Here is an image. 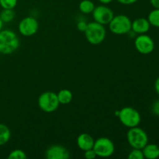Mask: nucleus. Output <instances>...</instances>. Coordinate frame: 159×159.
<instances>
[{
  "label": "nucleus",
  "instance_id": "1",
  "mask_svg": "<svg viewBox=\"0 0 159 159\" xmlns=\"http://www.w3.org/2000/svg\"><path fill=\"white\" fill-rule=\"evenodd\" d=\"M20 47V39L11 30H0V54H11Z\"/></svg>",
  "mask_w": 159,
  "mask_h": 159
},
{
  "label": "nucleus",
  "instance_id": "2",
  "mask_svg": "<svg viewBox=\"0 0 159 159\" xmlns=\"http://www.w3.org/2000/svg\"><path fill=\"white\" fill-rule=\"evenodd\" d=\"M84 33L87 41L93 45H98L102 43L107 35V31L104 25L100 24L96 21L89 23Z\"/></svg>",
  "mask_w": 159,
  "mask_h": 159
},
{
  "label": "nucleus",
  "instance_id": "3",
  "mask_svg": "<svg viewBox=\"0 0 159 159\" xmlns=\"http://www.w3.org/2000/svg\"><path fill=\"white\" fill-rule=\"evenodd\" d=\"M132 21L127 16L120 14L113 16L109 23L110 30L116 35H123L131 31Z\"/></svg>",
  "mask_w": 159,
  "mask_h": 159
},
{
  "label": "nucleus",
  "instance_id": "4",
  "mask_svg": "<svg viewBox=\"0 0 159 159\" xmlns=\"http://www.w3.org/2000/svg\"><path fill=\"white\" fill-rule=\"evenodd\" d=\"M118 118L121 124L128 128L138 127L141 120V116L136 109L126 107L119 110Z\"/></svg>",
  "mask_w": 159,
  "mask_h": 159
},
{
  "label": "nucleus",
  "instance_id": "5",
  "mask_svg": "<svg viewBox=\"0 0 159 159\" xmlns=\"http://www.w3.org/2000/svg\"><path fill=\"white\" fill-rule=\"evenodd\" d=\"M127 139L133 148L142 149L148 143L147 133L143 129L138 127V126L129 129L127 134Z\"/></svg>",
  "mask_w": 159,
  "mask_h": 159
},
{
  "label": "nucleus",
  "instance_id": "6",
  "mask_svg": "<svg viewBox=\"0 0 159 159\" xmlns=\"http://www.w3.org/2000/svg\"><path fill=\"white\" fill-rule=\"evenodd\" d=\"M59 105L57 96L54 92H44L38 98L39 108L45 113H53L58 108Z\"/></svg>",
  "mask_w": 159,
  "mask_h": 159
},
{
  "label": "nucleus",
  "instance_id": "7",
  "mask_svg": "<svg viewBox=\"0 0 159 159\" xmlns=\"http://www.w3.org/2000/svg\"><path fill=\"white\" fill-rule=\"evenodd\" d=\"M93 149L95 151L97 157L108 158L114 153L115 145L110 138L102 137L95 141Z\"/></svg>",
  "mask_w": 159,
  "mask_h": 159
},
{
  "label": "nucleus",
  "instance_id": "8",
  "mask_svg": "<svg viewBox=\"0 0 159 159\" xmlns=\"http://www.w3.org/2000/svg\"><path fill=\"white\" fill-rule=\"evenodd\" d=\"M38 21L34 17L26 16L19 23L18 30L21 35L24 37H31L38 31Z\"/></svg>",
  "mask_w": 159,
  "mask_h": 159
},
{
  "label": "nucleus",
  "instance_id": "9",
  "mask_svg": "<svg viewBox=\"0 0 159 159\" xmlns=\"http://www.w3.org/2000/svg\"><path fill=\"white\" fill-rule=\"evenodd\" d=\"M134 46L139 53L142 54H148L155 49V42L150 36L145 34H139L135 39Z\"/></svg>",
  "mask_w": 159,
  "mask_h": 159
},
{
  "label": "nucleus",
  "instance_id": "10",
  "mask_svg": "<svg viewBox=\"0 0 159 159\" xmlns=\"http://www.w3.org/2000/svg\"><path fill=\"white\" fill-rule=\"evenodd\" d=\"M92 14H93L94 21L97 22L102 25L109 24L114 16L113 10L110 8L104 6V5H101V6L95 7Z\"/></svg>",
  "mask_w": 159,
  "mask_h": 159
},
{
  "label": "nucleus",
  "instance_id": "11",
  "mask_svg": "<svg viewBox=\"0 0 159 159\" xmlns=\"http://www.w3.org/2000/svg\"><path fill=\"white\" fill-rule=\"evenodd\" d=\"M45 156L48 159H68L70 153L64 146L54 144L47 149Z\"/></svg>",
  "mask_w": 159,
  "mask_h": 159
},
{
  "label": "nucleus",
  "instance_id": "12",
  "mask_svg": "<svg viewBox=\"0 0 159 159\" xmlns=\"http://www.w3.org/2000/svg\"><path fill=\"white\" fill-rule=\"evenodd\" d=\"M151 24L148 19L138 18L132 22L131 30L136 34H143L148 32Z\"/></svg>",
  "mask_w": 159,
  "mask_h": 159
},
{
  "label": "nucleus",
  "instance_id": "13",
  "mask_svg": "<svg viewBox=\"0 0 159 159\" xmlns=\"http://www.w3.org/2000/svg\"><path fill=\"white\" fill-rule=\"evenodd\" d=\"M95 140L90 134L86 133H82L77 138V145L79 149L85 152V151L89 150L93 148Z\"/></svg>",
  "mask_w": 159,
  "mask_h": 159
},
{
  "label": "nucleus",
  "instance_id": "14",
  "mask_svg": "<svg viewBox=\"0 0 159 159\" xmlns=\"http://www.w3.org/2000/svg\"><path fill=\"white\" fill-rule=\"evenodd\" d=\"M144 157L148 159L159 158V147L155 144H147L142 148Z\"/></svg>",
  "mask_w": 159,
  "mask_h": 159
},
{
  "label": "nucleus",
  "instance_id": "15",
  "mask_svg": "<svg viewBox=\"0 0 159 159\" xmlns=\"http://www.w3.org/2000/svg\"><path fill=\"white\" fill-rule=\"evenodd\" d=\"M57 96L60 104H63V105L70 103L73 99L72 93L69 89H66L60 90Z\"/></svg>",
  "mask_w": 159,
  "mask_h": 159
},
{
  "label": "nucleus",
  "instance_id": "16",
  "mask_svg": "<svg viewBox=\"0 0 159 159\" xmlns=\"http://www.w3.org/2000/svg\"><path fill=\"white\" fill-rule=\"evenodd\" d=\"M11 138V132L9 127L3 124H0V146L6 144Z\"/></svg>",
  "mask_w": 159,
  "mask_h": 159
},
{
  "label": "nucleus",
  "instance_id": "17",
  "mask_svg": "<svg viewBox=\"0 0 159 159\" xmlns=\"http://www.w3.org/2000/svg\"><path fill=\"white\" fill-rule=\"evenodd\" d=\"M79 10L84 14H90L95 9V4L91 0H82L79 3Z\"/></svg>",
  "mask_w": 159,
  "mask_h": 159
},
{
  "label": "nucleus",
  "instance_id": "18",
  "mask_svg": "<svg viewBox=\"0 0 159 159\" xmlns=\"http://www.w3.org/2000/svg\"><path fill=\"white\" fill-rule=\"evenodd\" d=\"M15 18V12L13 9H3V10L0 12V19L3 23H10Z\"/></svg>",
  "mask_w": 159,
  "mask_h": 159
},
{
  "label": "nucleus",
  "instance_id": "19",
  "mask_svg": "<svg viewBox=\"0 0 159 159\" xmlns=\"http://www.w3.org/2000/svg\"><path fill=\"white\" fill-rule=\"evenodd\" d=\"M148 20L152 26L159 27V9L151 11L148 16Z\"/></svg>",
  "mask_w": 159,
  "mask_h": 159
},
{
  "label": "nucleus",
  "instance_id": "20",
  "mask_svg": "<svg viewBox=\"0 0 159 159\" xmlns=\"http://www.w3.org/2000/svg\"><path fill=\"white\" fill-rule=\"evenodd\" d=\"M26 158H27L26 154L20 149H16V150L12 151L8 155L9 159H26Z\"/></svg>",
  "mask_w": 159,
  "mask_h": 159
},
{
  "label": "nucleus",
  "instance_id": "21",
  "mask_svg": "<svg viewBox=\"0 0 159 159\" xmlns=\"http://www.w3.org/2000/svg\"><path fill=\"white\" fill-rule=\"evenodd\" d=\"M16 5L17 0H0V6L2 9H13Z\"/></svg>",
  "mask_w": 159,
  "mask_h": 159
},
{
  "label": "nucleus",
  "instance_id": "22",
  "mask_svg": "<svg viewBox=\"0 0 159 159\" xmlns=\"http://www.w3.org/2000/svg\"><path fill=\"white\" fill-rule=\"evenodd\" d=\"M129 159H144V154H143L142 149L133 148V150L129 153Z\"/></svg>",
  "mask_w": 159,
  "mask_h": 159
},
{
  "label": "nucleus",
  "instance_id": "23",
  "mask_svg": "<svg viewBox=\"0 0 159 159\" xmlns=\"http://www.w3.org/2000/svg\"><path fill=\"white\" fill-rule=\"evenodd\" d=\"M84 157L87 159H94L97 157V155H96L95 151L92 148V149H89V150L85 151Z\"/></svg>",
  "mask_w": 159,
  "mask_h": 159
},
{
  "label": "nucleus",
  "instance_id": "24",
  "mask_svg": "<svg viewBox=\"0 0 159 159\" xmlns=\"http://www.w3.org/2000/svg\"><path fill=\"white\" fill-rule=\"evenodd\" d=\"M87 25H88V23L85 20H79L77 23V29L81 32H85V30H86Z\"/></svg>",
  "mask_w": 159,
  "mask_h": 159
},
{
  "label": "nucleus",
  "instance_id": "25",
  "mask_svg": "<svg viewBox=\"0 0 159 159\" xmlns=\"http://www.w3.org/2000/svg\"><path fill=\"white\" fill-rule=\"evenodd\" d=\"M152 112L154 114L159 116V99L158 100L155 101L152 106Z\"/></svg>",
  "mask_w": 159,
  "mask_h": 159
},
{
  "label": "nucleus",
  "instance_id": "26",
  "mask_svg": "<svg viewBox=\"0 0 159 159\" xmlns=\"http://www.w3.org/2000/svg\"><path fill=\"white\" fill-rule=\"evenodd\" d=\"M116 1L123 5H131L136 2L138 0H116Z\"/></svg>",
  "mask_w": 159,
  "mask_h": 159
},
{
  "label": "nucleus",
  "instance_id": "27",
  "mask_svg": "<svg viewBox=\"0 0 159 159\" xmlns=\"http://www.w3.org/2000/svg\"><path fill=\"white\" fill-rule=\"evenodd\" d=\"M150 2L155 9H159V0H150Z\"/></svg>",
  "mask_w": 159,
  "mask_h": 159
},
{
  "label": "nucleus",
  "instance_id": "28",
  "mask_svg": "<svg viewBox=\"0 0 159 159\" xmlns=\"http://www.w3.org/2000/svg\"><path fill=\"white\" fill-rule=\"evenodd\" d=\"M155 91H156L157 94H158L159 96V76L158 78H157L156 80H155Z\"/></svg>",
  "mask_w": 159,
  "mask_h": 159
},
{
  "label": "nucleus",
  "instance_id": "29",
  "mask_svg": "<svg viewBox=\"0 0 159 159\" xmlns=\"http://www.w3.org/2000/svg\"><path fill=\"white\" fill-rule=\"evenodd\" d=\"M113 0H99V2H101L102 4H109V3L112 2Z\"/></svg>",
  "mask_w": 159,
  "mask_h": 159
},
{
  "label": "nucleus",
  "instance_id": "30",
  "mask_svg": "<svg viewBox=\"0 0 159 159\" xmlns=\"http://www.w3.org/2000/svg\"><path fill=\"white\" fill-rule=\"evenodd\" d=\"M3 22L2 21V20L1 19H0V30H2V27H3Z\"/></svg>",
  "mask_w": 159,
  "mask_h": 159
}]
</instances>
